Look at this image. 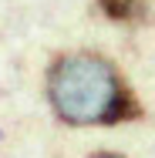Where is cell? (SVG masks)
Instances as JSON below:
<instances>
[{
  "label": "cell",
  "mask_w": 155,
  "mask_h": 158,
  "mask_svg": "<svg viewBox=\"0 0 155 158\" xmlns=\"http://www.w3.org/2000/svg\"><path fill=\"white\" fill-rule=\"evenodd\" d=\"M47 98L67 125H115L138 118V101L128 84L98 54L58 57L47 74Z\"/></svg>",
  "instance_id": "6da1fadb"
},
{
  "label": "cell",
  "mask_w": 155,
  "mask_h": 158,
  "mask_svg": "<svg viewBox=\"0 0 155 158\" xmlns=\"http://www.w3.org/2000/svg\"><path fill=\"white\" fill-rule=\"evenodd\" d=\"M98 3L111 20H125V24L145 20V0H98Z\"/></svg>",
  "instance_id": "7a4b0ae2"
},
{
  "label": "cell",
  "mask_w": 155,
  "mask_h": 158,
  "mask_svg": "<svg viewBox=\"0 0 155 158\" xmlns=\"http://www.w3.org/2000/svg\"><path fill=\"white\" fill-rule=\"evenodd\" d=\"M91 158H118V155H91Z\"/></svg>",
  "instance_id": "3957f363"
}]
</instances>
